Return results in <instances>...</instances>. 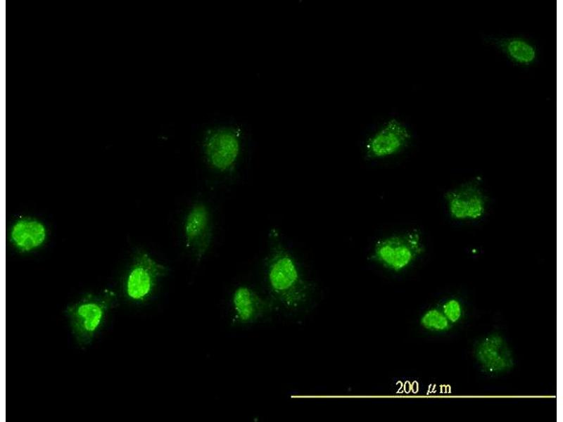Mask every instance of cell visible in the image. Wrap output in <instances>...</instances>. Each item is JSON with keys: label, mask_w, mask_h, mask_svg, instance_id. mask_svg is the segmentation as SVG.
Instances as JSON below:
<instances>
[{"label": "cell", "mask_w": 563, "mask_h": 422, "mask_svg": "<svg viewBox=\"0 0 563 422\" xmlns=\"http://www.w3.org/2000/svg\"><path fill=\"white\" fill-rule=\"evenodd\" d=\"M234 319L241 324H252L268 314L272 304L253 289L241 286L232 297Z\"/></svg>", "instance_id": "cell-10"}, {"label": "cell", "mask_w": 563, "mask_h": 422, "mask_svg": "<svg viewBox=\"0 0 563 422\" xmlns=\"http://www.w3.org/2000/svg\"><path fill=\"white\" fill-rule=\"evenodd\" d=\"M203 151L211 168L222 173L231 171L241 151L239 132L228 127L208 129L203 139Z\"/></svg>", "instance_id": "cell-5"}, {"label": "cell", "mask_w": 563, "mask_h": 422, "mask_svg": "<svg viewBox=\"0 0 563 422\" xmlns=\"http://www.w3.org/2000/svg\"><path fill=\"white\" fill-rule=\"evenodd\" d=\"M446 200L450 216L457 220L478 219L485 212L484 196L475 184H468L450 191Z\"/></svg>", "instance_id": "cell-9"}, {"label": "cell", "mask_w": 563, "mask_h": 422, "mask_svg": "<svg viewBox=\"0 0 563 422\" xmlns=\"http://www.w3.org/2000/svg\"><path fill=\"white\" fill-rule=\"evenodd\" d=\"M423 251L420 233L411 230L377 240L372 248L369 259L385 269L398 273L409 267Z\"/></svg>", "instance_id": "cell-3"}, {"label": "cell", "mask_w": 563, "mask_h": 422, "mask_svg": "<svg viewBox=\"0 0 563 422\" xmlns=\"http://www.w3.org/2000/svg\"><path fill=\"white\" fill-rule=\"evenodd\" d=\"M116 302V293L105 289L86 293L66 307L65 314L77 345L85 347L92 343Z\"/></svg>", "instance_id": "cell-2"}, {"label": "cell", "mask_w": 563, "mask_h": 422, "mask_svg": "<svg viewBox=\"0 0 563 422\" xmlns=\"http://www.w3.org/2000/svg\"><path fill=\"white\" fill-rule=\"evenodd\" d=\"M168 271L167 266L158 262L146 251H138L125 279L123 291L126 298L135 304L145 302Z\"/></svg>", "instance_id": "cell-4"}, {"label": "cell", "mask_w": 563, "mask_h": 422, "mask_svg": "<svg viewBox=\"0 0 563 422\" xmlns=\"http://www.w3.org/2000/svg\"><path fill=\"white\" fill-rule=\"evenodd\" d=\"M480 368L488 374H501L511 370L514 364L512 350L500 334H489L476 342L473 350Z\"/></svg>", "instance_id": "cell-7"}, {"label": "cell", "mask_w": 563, "mask_h": 422, "mask_svg": "<svg viewBox=\"0 0 563 422\" xmlns=\"http://www.w3.org/2000/svg\"><path fill=\"white\" fill-rule=\"evenodd\" d=\"M46 237L44 225L31 218H23L17 221L11 231L12 243L22 252H28L40 246Z\"/></svg>", "instance_id": "cell-12"}, {"label": "cell", "mask_w": 563, "mask_h": 422, "mask_svg": "<svg viewBox=\"0 0 563 422\" xmlns=\"http://www.w3.org/2000/svg\"><path fill=\"white\" fill-rule=\"evenodd\" d=\"M268 238L265 268L269 291L285 308L297 309L308 300L310 286L296 258L284 244L278 229H272Z\"/></svg>", "instance_id": "cell-1"}, {"label": "cell", "mask_w": 563, "mask_h": 422, "mask_svg": "<svg viewBox=\"0 0 563 422\" xmlns=\"http://www.w3.org/2000/svg\"><path fill=\"white\" fill-rule=\"evenodd\" d=\"M411 133L396 118H388L365 141L364 151L369 159H384L396 155L410 143Z\"/></svg>", "instance_id": "cell-6"}, {"label": "cell", "mask_w": 563, "mask_h": 422, "mask_svg": "<svg viewBox=\"0 0 563 422\" xmlns=\"http://www.w3.org/2000/svg\"><path fill=\"white\" fill-rule=\"evenodd\" d=\"M493 44L513 63L529 66L538 58L536 46L529 40L521 37H509L491 39Z\"/></svg>", "instance_id": "cell-11"}, {"label": "cell", "mask_w": 563, "mask_h": 422, "mask_svg": "<svg viewBox=\"0 0 563 422\" xmlns=\"http://www.w3.org/2000/svg\"><path fill=\"white\" fill-rule=\"evenodd\" d=\"M420 324L424 328L434 332L447 331L450 326L442 311L436 308L429 309L422 314Z\"/></svg>", "instance_id": "cell-13"}, {"label": "cell", "mask_w": 563, "mask_h": 422, "mask_svg": "<svg viewBox=\"0 0 563 422\" xmlns=\"http://www.w3.org/2000/svg\"><path fill=\"white\" fill-rule=\"evenodd\" d=\"M442 312L450 324L457 323L462 316V307L457 299H450L442 305Z\"/></svg>", "instance_id": "cell-14"}, {"label": "cell", "mask_w": 563, "mask_h": 422, "mask_svg": "<svg viewBox=\"0 0 563 422\" xmlns=\"http://www.w3.org/2000/svg\"><path fill=\"white\" fill-rule=\"evenodd\" d=\"M210 212L203 203L198 202L189 209L184 222L186 248L198 259L208 250L213 234Z\"/></svg>", "instance_id": "cell-8"}]
</instances>
